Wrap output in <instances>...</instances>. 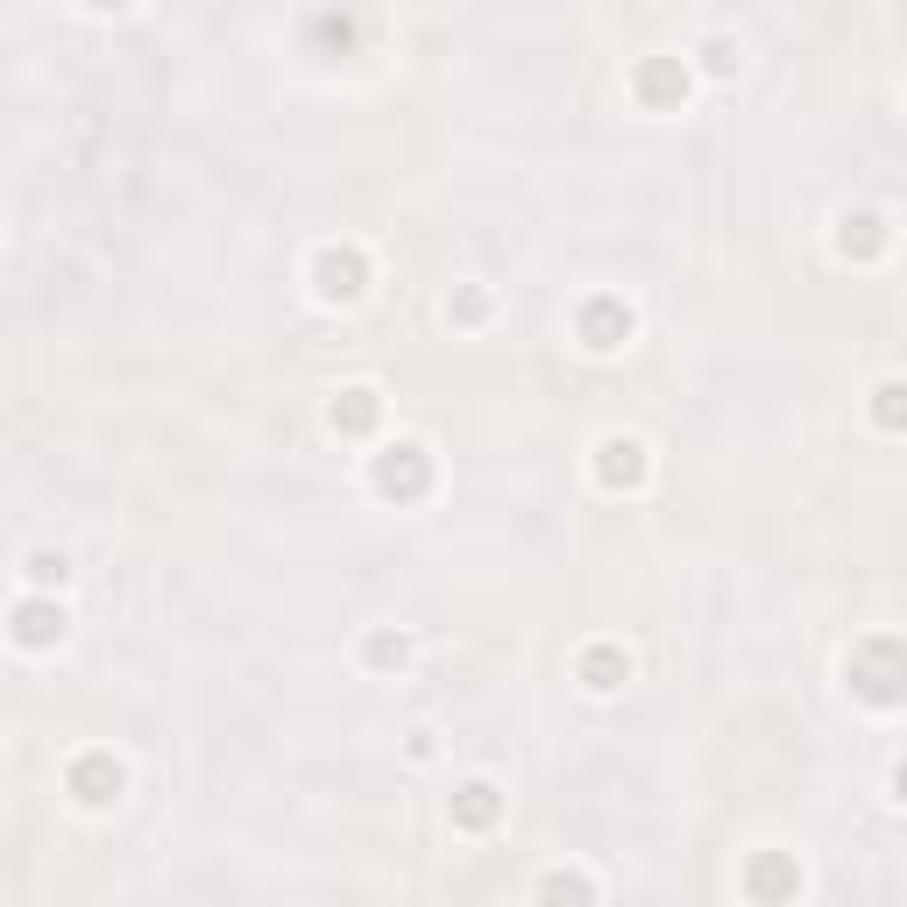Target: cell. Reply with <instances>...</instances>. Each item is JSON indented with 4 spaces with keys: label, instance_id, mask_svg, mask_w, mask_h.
Listing matches in <instances>:
<instances>
[{
    "label": "cell",
    "instance_id": "cell-4",
    "mask_svg": "<svg viewBox=\"0 0 907 907\" xmlns=\"http://www.w3.org/2000/svg\"><path fill=\"white\" fill-rule=\"evenodd\" d=\"M376 419V397L369 390H348V404H334V426H369Z\"/></svg>",
    "mask_w": 907,
    "mask_h": 907
},
{
    "label": "cell",
    "instance_id": "cell-1",
    "mask_svg": "<svg viewBox=\"0 0 907 907\" xmlns=\"http://www.w3.org/2000/svg\"><path fill=\"white\" fill-rule=\"evenodd\" d=\"M319 277H326V284H319L326 298H355V291H362V263H355V256H326Z\"/></svg>",
    "mask_w": 907,
    "mask_h": 907
},
{
    "label": "cell",
    "instance_id": "cell-2",
    "mask_svg": "<svg viewBox=\"0 0 907 907\" xmlns=\"http://www.w3.org/2000/svg\"><path fill=\"white\" fill-rule=\"evenodd\" d=\"M397 454L404 461H383V489H390V497H397V489H419V475H426L419 468V447H397Z\"/></svg>",
    "mask_w": 907,
    "mask_h": 907
},
{
    "label": "cell",
    "instance_id": "cell-5",
    "mask_svg": "<svg viewBox=\"0 0 907 907\" xmlns=\"http://www.w3.org/2000/svg\"><path fill=\"white\" fill-rule=\"evenodd\" d=\"M546 900H553V907H589V886H582V879H560V872H553V879H546Z\"/></svg>",
    "mask_w": 907,
    "mask_h": 907
},
{
    "label": "cell",
    "instance_id": "cell-3",
    "mask_svg": "<svg viewBox=\"0 0 907 907\" xmlns=\"http://www.w3.org/2000/svg\"><path fill=\"white\" fill-rule=\"evenodd\" d=\"M57 631H64V617H50V610H22V624H15L22 645H50Z\"/></svg>",
    "mask_w": 907,
    "mask_h": 907
},
{
    "label": "cell",
    "instance_id": "cell-6",
    "mask_svg": "<svg viewBox=\"0 0 907 907\" xmlns=\"http://www.w3.org/2000/svg\"><path fill=\"white\" fill-rule=\"evenodd\" d=\"M29 574H36V582H50V574H57V582H64V560H50V553H36V560H29Z\"/></svg>",
    "mask_w": 907,
    "mask_h": 907
}]
</instances>
